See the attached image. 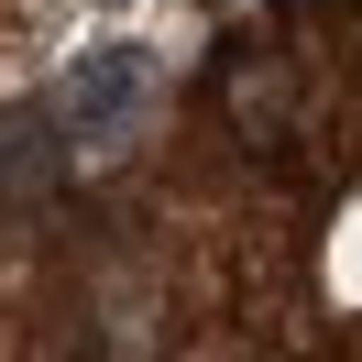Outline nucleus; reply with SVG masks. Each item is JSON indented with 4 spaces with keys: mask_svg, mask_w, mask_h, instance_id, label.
<instances>
[{
    "mask_svg": "<svg viewBox=\"0 0 362 362\" xmlns=\"http://www.w3.org/2000/svg\"><path fill=\"white\" fill-rule=\"evenodd\" d=\"M132 99H143V55H132V45H99L88 66L66 77V121H77L88 143L121 132V121H132Z\"/></svg>",
    "mask_w": 362,
    "mask_h": 362,
    "instance_id": "nucleus-1",
    "label": "nucleus"
},
{
    "mask_svg": "<svg viewBox=\"0 0 362 362\" xmlns=\"http://www.w3.org/2000/svg\"><path fill=\"white\" fill-rule=\"evenodd\" d=\"M55 165V143H45V110H11L0 121V198H23L33 176Z\"/></svg>",
    "mask_w": 362,
    "mask_h": 362,
    "instance_id": "nucleus-2",
    "label": "nucleus"
}]
</instances>
